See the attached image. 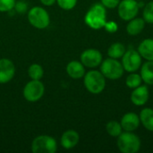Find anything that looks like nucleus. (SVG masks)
<instances>
[{
  "mask_svg": "<svg viewBox=\"0 0 153 153\" xmlns=\"http://www.w3.org/2000/svg\"><path fill=\"white\" fill-rule=\"evenodd\" d=\"M84 22L90 28L94 30L104 28L107 22V12L105 6L102 4H93L86 13Z\"/></svg>",
  "mask_w": 153,
  "mask_h": 153,
  "instance_id": "obj_1",
  "label": "nucleus"
},
{
  "mask_svg": "<svg viewBox=\"0 0 153 153\" xmlns=\"http://www.w3.org/2000/svg\"><path fill=\"white\" fill-rule=\"evenodd\" d=\"M83 83L86 90L92 94L102 92L106 87V79L101 72L97 70L89 71L84 74Z\"/></svg>",
  "mask_w": 153,
  "mask_h": 153,
  "instance_id": "obj_2",
  "label": "nucleus"
},
{
  "mask_svg": "<svg viewBox=\"0 0 153 153\" xmlns=\"http://www.w3.org/2000/svg\"><path fill=\"white\" fill-rule=\"evenodd\" d=\"M117 144L118 150L123 153H136L141 149L140 138L136 134L126 131L118 136Z\"/></svg>",
  "mask_w": 153,
  "mask_h": 153,
  "instance_id": "obj_3",
  "label": "nucleus"
},
{
  "mask_svg": "<svg viewBox=\"0 0 153 153\" xmlns=\"http://www.w3.org/2000/svg\"><path fill=\"white\" fill-rule=\"evenodd\" d=\"M28 21L36 29H46L50 23V16L46 9L41 6H34L28 12Z\"/></svg>",
  "mask_w": 153,
  "mask_h": 153,
  "instance_id": "obj_4",
  "label": "nucleus"
},
{
  "mask_svg": "<svg viewBox=\"0 0 153 153\" xmlns=\"http://www.w3.org/2000/svg\"><path fill=\"white\" fill-rule=\"evenodd\" d=\"M124 67L122 63L115 58H107L100 64V72L105 78L110 80H117L124 74Z\"/></svg>",
  "mask_w": 153,
  "mask_h": 153,
  "instance_id": "obj_5",
  "label": "nucleus"
},
{
  "mask_svg": "<svg viewBox=\"0 0 153 153\" xmlns=\"http://www.w3.org/2000/svg\"><path fill=\"white\" fill-rule=\"evenodd\" d=\"M56 150V141L49 135L37 136L31 143V152L33 153H55Z\"/></svg>",
  "mask_w": 153,
  "mask_h": 153,
  "instance_id": "obj_6",
  "label": "nucleus"
},
{
  "mask_svg": "<svg viewBox=\"0 0 153 153\" xmlns=\"http://www.w3.org/2000/svg\"><path fill=\"white\" fill-rule=\"evenodd\" d=\"M45 92V86L40 80H31L26 83L23 88L22 94L24 99L29 102H36L39 100Z\"/></svg>",
  "mask_w": 153,
  "mask_h": 153,
  "instance_id": "obj_7",
  "label": "nucleus"
},
{
  "mask_svg": "<svg viewBox=\"0 0 153 153\" xmlns=\"http://www.w3.org/2000/svg\"><path fill=\"white\" fill-rule=\"evenodd\" d=\"M122 65L126 72H135L141 67L142 56L138 51L134 49H128L122 56Z\"/></svg>",
  "mask_w": 153,
  "mask_h": 153,
  "instance_id": "obj_8",
  "label": "nucleus"
},
{
  "mask_svg": "<svg viewBox=\"0 0 153 153\" xmlns=\"http://www.w3.org/2000/svg\"><path fill=\"white\" fill-rule=\"evenodd\" d=\"M117 6L118 15L124 21H130L135 18L140 8L135 0H123Z\"/></svg>",
  "mask_w": 153,
  "mask_h": 153,
  "instance_id": "obj_9",
  "label": "nucleus"
},
{
  "mask_svg": "<svg viewBox=\"0 0 153 153\" xmlns=\"http://www.w3.org/2000/svg\"><path fill=\"white\" fill-rule=\"evenodd\" d=\"M81 62L85 67L95 68L102 62V55L98 49L89 48L84 50L81 55Z\"/></svg>",
  "mask_w": 153,
  "mask_h": 153,
  "instance_id": "obj_10",
  "label": "nucleus"
},
{
  "mask_svg": "<svg viewBox=\"0 0 153 153\" xmlns=\"http://www.w3.org/2000/svg\"><path fill=\"white\" fill-rule=\"evenodd\" d=\"M15 74V66L8 58L0 59V84H4L13 80Z\"/></svg>",
  "mask_w": 153,
  "mask_h": 153,
  "instance_id": "obj_11",
  "label": "nucleus"
},
{
  "mask_svg": "<svg viewBox=\"0 0 153 153\" xmlns=\"http://www.w3.org/2000/svg\"><path fill=\"white\" fill-rule=\"evenodd\" d=\"M149 89L146 85H140L134 89L131 94V101L135 106H143L149 100Z\"/></svg>",
  "mask_w": 153,
  "mask_h": 153,
  "instance_id": "obj_12",
  "label": "nucleus"
},
{
  "mask_svg": "<svg viewBox=\"0 0 153 153\" xmlns=\"http://www.w3.org/2000/svg\"><path fill=\"white\" fill-rule=\"evenodd\" d=\"M140 122V117L135 113L130 112L123 116L120 124L123 130L126 132H133L139 127Z\"/></svg>",
  "mask_w": 153,
  "mask_h": 153,
  "instance_id": "obj_13",
  "label": "nucleus"
},
{
  "mask_svg": "<svg viewBox=\"0 0 153 153\" xmlns=\"http://www.w3.org/2000/svg\"><path fill=\"white\" fill-rule=\"evenodd\" d=\"M80 141L79 134L74 130H67L61 136V146L64 149L70 150L74 148Z\"/></svg>",
  "mask_w": 153,
  "mask_h": 153,
  "instance_id": "obj_14",
  "label": "nucleus"
},
{
  "mask_svg": "<svg viewBox=\"0 0 153 153\" xmlns=\"http://www.w3.org/2000/svg\"><path fill=\"white\" fill-rule=\"evenodd\" d=\"M66 73L73 79H80L85 74V66L82 62L74 60L67 64Z\"/></svg>",
  "mask_w": 153,
  "mask_h": 153,
  "instance_id": "obj_15",
  "label": "nucleus"
},
{
  "mask_svg": "<svg viewBox=\"0 0 153 153\" xmlns=\"http://www.w3.org/2000/svg\"><path fill=\"white\" fill-rule=\"evenodd\" d=\"M138 52L142 57L148 61H153V39H146L140 44Z\"/></svg>",
  "mask_w": 153,
  "mask_h": 153,
  "instance_id": "obj_16",
  "label": "nucleus"
},
{
  "mask_svg": "<svg viewBox=\"0 0 153 153\" xmlns=\"http://www.w3.org/2000/svg\"><path fill=\"white\" fill-rule=\"evenodd\" d=\"M145 27V21L143 18H134L130 20L126 26V31L131 36L140 34Z\"/></svg>",
  "mask_w": 153,
  "mask_h": 153,
  "instance_id": "obj_17",
  "label": "nucleus"
},
{
  "mask_svg": "<svg viewBox=\"0 0 153 153\" xmlns=\"http://www.w3.org/2000/svg\"><path fill=\"white\" fill-rule=\"evenodd\" d=\"M140 121L149 131L153 132V109L151 108H143L140 113Z\"/></svg>",
  "mask_w": 153,
  "mask_h": 153,
  "instance_id": "obj_18",
  "label": "nucleus"
},
{
  "mask_svg": "<svg viewBox=\"0 0 153 153\" xmlns=\"http://www.w3.org/2000/svg\"><path fill=\"white\" fill-rule=\"evenodd\" d=\"M141 77L145 83L153 85V61H147L143 64L141 69Z\"/></svg>",
  "mask_w": 153,
  "mask_h": 153,
  "instance_id": "obj_19",
  "label": "nucleus"
},
{
  "mask_svg": "<svg viewBox=\"0 0 153 153\" xmlns=\"http://www.w3.org/2000/svg\"><path fill=\"white\" fill-rule=\"evenodd\" d=\"M125 52H126V48L120 42L112 44L108 49V55L109 56V57L115 58V59H118L122 57Z\"/></svg>",
  "mask_w": 153,
  "mask_h": 153,
  "instance_id": "obj_20",
  "label": "nucleus"
},
{
  "mask_svg": "<svg viewBox=\"0 0 153 153\" xmlns=\"http://www.w3.org/2000/svg\"><path fill=\"white\" fill-rule=\"evenodd\" d=\"M28 75L31 80H41L44 76L43 67L39 64H32L28 69Z\"/></svg>",
  "mask_w": 153,
  "mask_h": 153,
  "instance_id": "obj_21",
  "label": "nucleus"
},
{
  "mask_svg": "<svg viewBox=\"0 0 153 153\" xmlns=\"http://www.w3.org/2000/svg\"><path fill=\"white\" fill-rule=\"evenodd\" d=\"M107 133L113 137H118L122 134V126L121 124L117 121H109L106 126Z\"/></svg>",
  "mask_w": 153,
  "mask_h": 153,
  "instance_id": "obj_22",
  "label": "nucleus"
},
{
  "mask_svg": "<svg viewBox=\"0 0 153 153\" xmlns=\"http://www.w3.org/2000/svg\"><path fill=\"white\" fill-rule=\"evenodd\" d=\"M143 79L141 77V74H131L127 76L126 80V83L128 88L130 89H135L138 86L142 84Z\"/></svg>",
  "mask_w": 153,
  "mask_h": 153,
  "instance_id": "obj_23",
  "label": "nucleus"
},
{
  "mask_svg": "<svg viewBox=\"0 0 153 153\" xmlns=\"http://www.w3.org/2000/svg\"><path fill=\"white\" fill-rule=\"evenodd\" d=\"M143 20L145 22L148 23H153V1L148 3L143 9Z\"/></svg>",
  "mask_w": 153,
  "mask_h": 153,
  "instance_id": "obj_24",
  "label": "nucleus"
},
{
  "mask_svg": "<svg viewBox=\"0 0 153 153\" xmlns=\"http://www.w3.org/2000/svg\"><path fill=\"white\" fill-rule=\"evenodd\" d=\"M56 3L58 6L63 10L69 11L75 7L77 4V0H56Z\"/></svg>",
  "mask_w": 153,
  "mask_h": 153,
  "instance_id": "obj_25",
  "label": "nucleus"
},
{
  "mask_svg": "<svg viewBox=\"0 0 153 153\" xmlns=\"http://www.w3.org/2000/svg\"><path fill=\"white\" fill-rule=\"evenodd\" d=\"M15 0H0V12L5 13L10 12L14 8Z\"/></svg>",
  "mask_w": 153,
  "mask_h": 153,
  "instance_id": "obj_26",
  "label": "nucleus"
},
{
  "mask_svg": "<svg viewBox=\"0 0 153 153\" xmlns=\"http://www.w3.org/2000/svg\"><path fill=\"white\" fill-rule=\"evenodd\" d=\"M14 9L17 13H24L27 12L28 9V4L25 1H18L15 3Z\"/></svg>",
  "mask_w": 153,
  "mask_h": 153,
  "instance_id": "obj_27",
  "label": "nucleus"
},
{
  "mask_svg": "<svg viewBox=\"0 0 153 153\" xmlns=\"http://www.w3.org/2000/svg\"><path fill=\"white\" fill-rule=\"evenodd\" d=\"M100 1L101 4L107 8H116L120 3V0H100Z\"/></svg>",
  "mask_w": 153,
  "mask_h": 153,
  "instance_id": "obj_28",
  "label": "nucleus"
},
{
  "mask_svg": "<svg viewBox=\"0 0 153 153\" xmlns=\"http://www.w3.org/2000/svg\"><path fill=\"white\" fill-rule=\"evenodd\" d=\"M104 28L106 29L107 31L111 32V33L116 32L117 30V23L115 22H107Z\"/></svg>",
  "mask_w": 153,
  "mask_h": 153,
  "instance_id": "obj_29",
  "label": "nucleus"
},
{
  "mask_svg": "<svg viewBox=\"0 0 153 153\" xmlns=\"http://www.w3.org/2000/svg\"><path fill=\"white\" fill-rule=\"evenodd\" d=\"M39 1L41 2L42 4H44L46 6H51L56 2V0H39Z\"/></svg>",
  "mask_w": 153,
  "mask_h": 153,
  "instance_id": "obj_30",
  "label": "nucleus"
}]
</instances>
